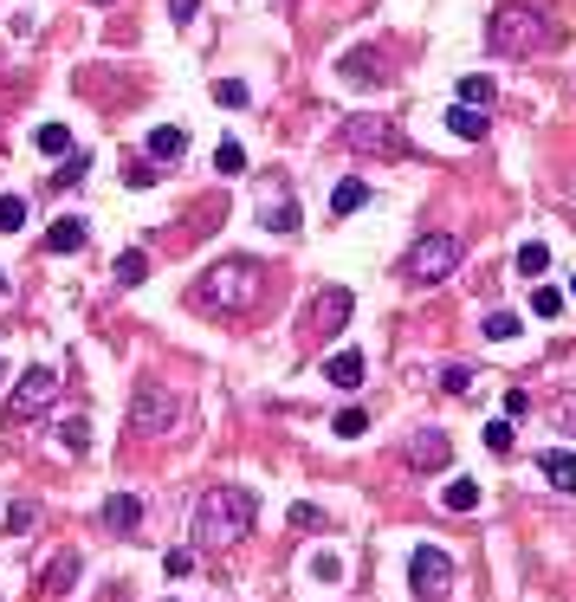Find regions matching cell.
Returning <instances> with one entry per match:
<instances>
[{"instance_id": "obj_20", "label": "cell", "mask_w": 576, "mask_h": 602, "mask_svg": "<svg viewBox=\"0 0 576 602\" xmlns=\"http://www.w3.org/2000/svg\"><path fill=\"white\" fill-rule=\"evenodd\" d=\"M344 78L350 85H369V78H382V59L369 46H356V52H344Z\"/></svg>"}, {"instance_id": "obj_12", "label": "cell", "mask_w": 576, "mask_h": 602, "mask_svg": "<svg viewBox=\"0 0 576 602\" xmlns=\"http://www.w3.org/2000/svg\"><path fill=\"white\" fill-rule=\"evenodd\" d=\"M98 518H104V531H117V538H130V531L143 525V499H136V492H111Z\"/></svg>"}, {"instance_id": "obj_30", "label": "cell", "mask_w": 576, "mask_h": 602, "mask_svg": "<svg viewBox=\"0 0 576 602\" xmlns=\"http://www.w3.org/2000/svg\"><path fill=\"white\" fill-rule=\"evenodd\" d=\"M473 382H479V376H473L466 363H447V369H441V389H447V395H466Z\"/></svg>"}, {"instance_id": "obj_18", "label": "cell", "mask_w": 576, "mask_h": 602, "mask_svg": "<svg viewBox=\"0 0 576 602\" xmlns=\"http://www.w3.org/2000/svg\"><path fill=\"white\" fill-rule=\"evenodd\" d=\"M259 221H266L272 234H298V201H292V195L266 201V208H259Z\"/></svg>"}, {"instance_id": "obj_31", "label": "cell", "mask_w": 576, "mask_h": 602, "mask_svg": "<svg viewBox=\"0 0 576 602\" xmlns=\"http://www.w3.org/2000/svg\"><path fill=\"white\" fill-rule=\"evenodd\" d=\"M0 227H26V195H0Z\"/></svg>"}, {"instance_id": "obj_37", "label": "cell", "mask_w": 576, "mask_h": 602, "mask_svg": "<svg viewBox=\"0 0 576 602\" xmlns=\"http://www.w3.org/2000/svg\"><path fill=\"white\" fill-rule=\"evenodd\" d=\"M52 182H59V188H72V182H85V156H78V149H72V156H65V169H59V175H52Z\"/></svg>"}, {"instance_id": "obj_45", "label": "cell", "mask_w": 576, "mask_h": 602, "mask_svg": "<svg viewBox=\"0 0 576 602\" xmlns=\"http://www.w3.org/2000/svg\"><path fill=\"white\" fill-rule=\"evenodd\" d=\"M0 376H7V363H0Z\"/></svg>"}, {"instance_id": "obj_6", "label": "cell", "mask_w": 576, "mask_h": 602, "mask_svg": "<svg viewBox=\"0 0 576 602\" xmlns=\"http://www.w3.org/2000/svg\"><path fill=\"white\" fill-rule=\"evenodd\" d=\"M408 590H415L421 602H441L447 590H454V557H447L441 544H421V551L408 557Z\"/></svg>"}, {"instance_id": "obj_22", "label": "cell", "mask_w": 576, "mask_h": 602, "mask_svg": "<svg viewBox=\"0 0 576 602\" xmlns=\"http://www.w3.org/2000/svg\"><path fill=\"white\" fill-rule=\"evenodd\" d=\"M518 272H525V279L551 272V246H544V240H525V246H518Z\"/></svg>"}, {"instance_id": "obj_16", "label": "cell", "mask_w": 576, "mask_h": 602, "mask_svg": "<svg viewBox=\"0 0 576 602\" xmlns=\"http://www.w3.org/2000/svg\"><path fill=\"white\" fill-rule=\"evenodd\" d=\"M182 149H188V130H182V123H162V130H149V156H156V162H175Z\"/></svg>"}, {"instance_id": "obj_19", "label": "cell", "mask_w": 576, "mask_h": 602, "mask_svg": "<svg viewBox=\"0 0 576 602\" xmlns=\"http://www.w3.org/2000/svg\"><path fill=\"white\" fill-rule=\"evenodd\" d=\"M149 279V253H143V246H130V253H117V285H123V292H136V285H143Z\"/></svg>"}, {"instance_id": "obj_1", "label": "cell", "mask_w": 576, "mask_h": 602, "mask_svg": "<svg viewBox=\"0 0 576 602\" xmlns=\"http://www.w3.org/2000/svg\"><path fill=\"white\" fill-rule=\"evenodd\" d=\"M259 298H266V266H259V259H214L195 279L188 305L208 311V318H246Z\"/></svg>"}, {"instance_id": "obj_24", "label": "cell", "mask_w": 576, "mask_h": 602, "mask_svg": "<svg viewBox=\"0 0 576 602\" xmlns=\"http://www.w3.org/2000/svg\"><path fill=\"white\" fill-rule=\"evenodd\" d=\"M441 499H447V512H473L479 505V480H447Z\"/></svg>"}, {"instance_id": "obj_32", "label": "cell", "mask_w": 576, "mask_h": 602, "mask_svg": "<svg viewBox=\"0 0 576 602\" xmlns=\"http://www.w3.org/2000/svg\"><path fill=\"white\" fill-rule=\"evenodd\" d=\"M486 447H492V454H512V421H486Z\"/></svg>"}, {"instance_id": "obj_4", "label": "cell", "mask_w": 576, "mask_h": 602, "mask_svg": "<svg viewBox=\"0 0 576 602\" xmlns=\"http://www.w3.org/2000/svg\"><path fill=\"white\" fill-rule=\"evenodd\" d=\"M454 266H460V234H421L402 253V279L408 285H441Z\"/></svg>"}, {"instance_id": "obj_17", "label": "cell", "mask_w": 576, "mask_h": 602, "mask_svg": "<svg viewBox=\"0 0 576 602\" xmlns=\"http://www.w3.org/2000/svg\"><path fill=\"white\" fill-rule=\"evenodd\" d=\"M447 130H454L460 143H479V136H486V111H473V104H454V111H447Z\"/></svg>"}, {"instance_id": "obj_13", "label": "cell", "mask_w": 576, "mask_h": 602, "mask_svg": "<svg viewBox=\"0 0 576 602\" xmlns=\"http://www.w3.org/2000/svg\"><path fill=\"white\" fill-rule=\"evenodd\" d=\"M538 473L557 492H576V454H570V447H544V454H538Z\"/></svg>"}, {"instance_id": "obj_21", "label": "cell", "mask_w": 576, "mask_h": 602, "mask_svg": "<svg viewBox=\"0 0 576 602\" xmlns=\"http://www.w3.org/2000/svg\"><path fill=\"white\" fill-rule=\"evenodd\" d=\"M33 143L46 149V156H72V130H65V123H39Z\"/></svg>"}, {"instance_id": "obj_9", "label": "cell", "mask_w": 576, "mask_h": 602, "mask_svg": "<svg viewBox=\"0 0 576 602\" xmlns=\"http://www.w3.org/2000/svg\"><path fill=\"white\" fill-rule=\"evenodd\" d=\"M447 460H454V441H447L441 428H421L415 441H408V467L415 473H441Z\"/></svg>"}, {"instance_id": "obj_38", "label": "cell", "mask_w": 576, "mask_h": 602, "mask_svg": "<svg viewBox=\"0 0 576 602\" xmlns=\"http://www.w3.org/2000/svg\"><path fill=\"white\" fill-rule=\"evenodd\" d=\"M162 570H169V577H188V570H195V551H162Z\"/></svg>"}, {"instance_id": "obj_15", "label": "cell", "mask_w": 576, "mask_h": 602, "mask_svg": "<svg viewBox=\"0 0 576 602\" xmlns=\"http://www.w3.org/2000/svg\"><path fill=\"white\" fill-rule=\"evenodd\" d=\"M78 570H85V557H78V551L52 557V564H46V596H65V590L78 583Z\"/></svg>"}, {"instance_id": "obj_11", "label": "cell", "mask_w": 576, "mask_h": 602, "mask_svg": "<svg viewBox=\"0 0 576 602\" xmlns=\"http://www.w3.org/2000/svg\"><path fill=\"white\" fill-rule=\"evenodd\" d=\"M85 240H91L85 214H59V221L46 227V253H85Z\"/></svg>"}, {"instance_id": "obj_27", "label": "cell", "mask_w": 576, "mask_h": 602, "mask_svg": "<svg viewBox=\"0 0 576 602\" xmlns=\"http://www.w3.org/2000/svg\"><path fill=\"white\" fill-rule=\"evenodd\" d=\"M331 434H337V441H363V434H369V415H363V408H344V415L331 421Z\"/></svg>"}, {"instance_id": "obj_14", "label": "cell", "mask_w": 576, "mask_h": 602, "mask_svg": "<svg viewBox=\"0 0 576 602\" xmlns=\"http://www.w3.org/2000/svg\"><path fill=\"white\" fill-rule=\"evenodd\" d=\"M324 382H331V389H363V350H337V357L324 363Z\"/></svg>"}, {"instance_id": "obj_28", "label": "cell", "mask_w": 576, "mask_h": 602, "mask_svg": "<svg viewBox=\"0 0 576 602\" xmlns=\"http://www.w3.org/2000/svg\"><path fill=\"white\" fill-rule=\"evenodd\" d=\"M240 169H246V149H240V143L227 136V143L214 149V175H240Z\"/></svg>"}, {"instance_id": "obj_44", "label": "cell", "mask_w": 576, "mask_h": 602, "mask_svg": "<svg viewBox=\"0 0 576 602\" xmlns=\"http://www.w3.org/2000/svg\"><path fill=\"white\" fill-rule=\"evenodd\" d=\"M570 298H576V272H570Z\"/></svg>"}, {"instance_id": "obj_8", "label": "cell", "mask_w": 576, "mask_h": 602, "mask_svg": "<svg viewBox=\"0 0 576 602\" xmlns=\"http://www.w3.org/2000/svg\"><path fill=\"white\" fill-rule=\"evenodd\" d=\"M344 143L363 149V156H389V162L408 156V136L395 130L389 117H350V123H344Z\"/></svg>"}, {"instance_id": "obj_23", "label": "cell", "mask_w": 576, "mask_h": 602, "mask_svg": "<svg viewBox=\"0 0 576 602\" xmlns=\"http://www.w3.org/2000/svg\"><path fill=\"white\" fill-rule=\"evenodd\" d=\"M460 104L486 111V104H492V78H486V72H466V78H460Z\"/></svg>"}, {"instance_id": "obj_35", "label": "cell", "mask_w": 576, "mask_h": 602, "mask_svg": "<svg viewBox=\"0 0 576 602\" xmlns=\"http://www.w3.org/2000/svg\"><path fill=\"white\" fill-rule=\"evenodd\" d=\"M33 518H39V505H7V538H13V531H33Z\"/></svg>"}, {"instance_id": "obj_42", "label": "cell", "mask_w": 576, "mask_h": 602, "mask_svg": "<svg viewBox=\"0 0 576 602\" xmlns=\"http://www.w3.org/2000/svg\"><path fill=\"white\" fill-rule=\"evenodd\" d=\"M195 7H201V0H169V13H175V20H195Z\"/></svg>"}, {"instance_id": "obj_7", "label": "cell", "mask_w": 576, "mask_h": 602, "mask_svg": "<svg viewBox=\"0 0 576 602\" xmlns=\"http://www.w3.org/2000/svg\"><path fill=\"white\" fill-rule=\"evenodd\" d=\"M52 395H59V376H52L46 363H33V369L20 376V389L7 395V428H20V421L46 415V408H52Z\"/></svg>"}, {"instance_id": "obj_26", "label": "cell", "mask_w": 576, "mask_h": 602, "mask_svg": "<svg viewBox=\"0 0 576 602\" xmlns=\"http://www.w3.org/2000/svg\"><path fill=\"white\" fill-rule=\"evenodd\" d=\"M59 441H65V454H85V447H91V421H85V415L59 421Z\"/></svg>"}, {"instance_id": "obj_33", "label": "cell", "mask_w": 576, "mask_h": 602, "mask_svg": "<svg viewBox=\"0 0 576 602\" xmlns=\"http://www.w3.org/2000/svg\"><path fill=\"white\" fill-rule=\"evenodd\" d=\"M531 311H538V318H557V311H564V292H551V285H538V292H531Z\"/></svg>"}, {"instance_id": "obj_40", "label": "cell", "mask_w": 576, "mask_h": 602, "mask_svg": "<svg viewBox=\"0 0 576 602\" xmlns=\"http://www.w3.org/2000/svg\"><path fill=\"white\" fill-rule=\"evenodd\" d=\"M311 577H318V583H337V577H344V564H337V557H318V564H311Z\"/></svg>"}, {"instance_id": "obj_3", "label": "cell", "mask_w": 576, "mask_h": 602, "mask_svg": "<svg viewBox=\"0 0 576 602\" xmlns=\"http://www.w3.org/2000/svg\"><path fill=\"white\" fill-rule=\"evenodd\" d=\"M486 46L505 52V59H531V52H557L564 46V26H557L544 7H518V0H505V7L486 20Z\"/></svg>"}, {"instance_id": "obj_36", "label": "cell", "mask_w": 576, "mask_h": 602, "mask_svg": "<svg viewBox=\"0 0 576 602\" xmlns=\"http://www.w3.org/2000/svg\"><path fill=\"white\" fill-rule=\"evenodd\" d=\"M292 525H298V531H324V525H331V518H324L318 505H292Z\"/></svg>"}, {"instance_id": "obj_39", "label": "cell", "mask_w": 576, "mask_h": 602, "mask_svg": "<svg viewBox=\"0 0 576 602\" xmlns=\"http://www.w3.org/2000/svg\"><path fill=\"white\" fill-rule=\"evenodd\" d=\"M123 182H130V188H156V169H149V162H130V175H123Z\"/></svg>"}, {"instance_id": "obj_41", "label": "cell", "mask_w": 576, "mask_h": 602, "mask_svg": "<svg viewBox=\"0 0 576 602\" xmlns=\"http://www.w3.org/2000/svg\"><path fill=\"white\" fill-rule=\"evenodd\" d=\"M525 408H531V395H525V389H505V421L525 415Z\"/></svg>"}, {"instance_id": "obj_2", "label": "cell", "mask_w": 576, "mask_h": 602, "mask_svg": "<svg viewBox=\"0 0 576 602\" xmlns=\"http://www.w3.org/2000/svg\"><path fill=\"white\" fill-rule=\"evenodd\" d=\"M253 518H259V499L246 486L201 492V505H195V551H227V544H240L246 531H253Z\"/></svg>"}, {"instance_id": "obj_10", "label": "cell", "mask_w": 576, "mask_h": 602, "mask_svg": "<svg viewBox=\"0 0 576 602\" xmlns=\"http://www.w3.org/2000/svg\"><path fill=\"white\" fill-rule=\"evenodd\" d=\"M344 318H350V292H344V285H331V292L311 298V331L337 337V331H344Z\"/></svg>"}, {"instance_id": "obj_5", "label": "cell", "mask_w": 576, "mask_h": 602, "mask_svg": "<svg viewBox=\"0 0 576 602\" xmlns=\"http://www.w3.org/2000/svg\"><path fill=\"white\" fill-rule=\"evenodd\" d=\"M182 402L169 395V382H136V402H130V434H169Z\"/></svg>"}, {"instance_id": "obj_34", "label": "cell", "mask_w": 576, "mask_h": 602, "mask_svg": "<svg viewBox=\"0 0 576 602\" xmlns=\"http://www.w3.org/2000/svg\"><path fill=\"white\" fill-rule=\"evenodd\" d=\"M214 98H221L227 111H240V104H246V85H240V78H214Z\"/></svg>"}, {"instance_id": "obj_43", "label": "cell", "mask_w": 576, "mask_h": 602, "mask_svg": "<svg viewBox=\"0 0 576 602\" xmlns=\"http://www.w3.org/2000/svg\"><path fill=\"white\" fill-rule=\"evenodd\" d=\"M0 298H7V272H0Z\"/></svg>"}, {"instance_id": "obj_25", "label": "cell", "mask_w": 576, "mask_h": 602, "mask_svg": "<svg viewBox=\"0 0 576 602\" xmlns=\"http://www.w3.org/2000/svg\"><path fill=\"white\" fill-rule=\"evenodd\" d=\"M369 201V182H337V195H331V214H356Z\"/></svg>"}, {"instance_id": "obj_29", "label": "cell", "mask_w": 576, "mask_h": 602, "mask_svg": "<svg viewBox=\"0 0 576 602\" xmlns=\"http://www.w3.org/2000/svg\"><path fill=\"white\" fill-rule=\"evenodd\" d=\"M479 331H486L492 344H512V337H518V318H512V311H492V318L479 324Z\"/></svg>"}]
</instances>
